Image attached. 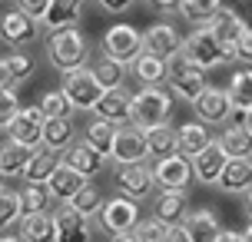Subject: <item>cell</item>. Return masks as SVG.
<instances>
[{
    "label": "cell",
    "mask_w": 252,
    "mask_h": 242,
    "mask_svg": "<svg viewBox=\"0 0 252 242\" xmlns=\"http://www.w3.org/2000/svg\"><path fill=\"white\" fill-rule=\"evenodd\" d=\"M47 57H50V66L60 70V73L83 70L87 66V57H90V40L76 27L50 30V37H47Z\"/></svg>",
    "instance_id": "1"
},
{
    "label": "cell",
    "mask_w": 252,
    "mask_h": 242,
    "mask_svg": "<svg viewBox=\"0 0 252 242\" xmlns=\"http://www.w3.org/2000/svg\"><path fill=\"white\" fill-rule=\"evenodd\" d=\"M173 116V96L163 87H139L133 93V106H129V123L139 129H153L169 123Z\"/></svg>",
    "instance_id": "2"
},
{
    "label": "cell",
    "mask_w": 252,
    "mask_h": 242,
    "mask_svg": "<svg viewBox=\"0 0 252 242\" xmlns=\"http://www.w3.org/2000/svg\"><path fill=\"white\" fill-rule=\"evenodd\" d=\"M183 53H186L199 70H213V66L239 60V50H236V47H222L209 27H196L186 37V43H183Z\"/></svg>",
    "instance_id": "3"
},
{
    "label": "cell",
    "mask_w": 252,
    "mask_h": 242,
    "mask_svg": "<svg viewBox=\"0 0 252 242\" xmlns=\"http://www.w3.org/2000/svg\"><path fill=\"white\" fill-rule=\"evenodd\" d=\"M166 83H169V90L179 100H186V103H196L202 96V90L209 87L206 83V70H199L186 53H176V57L166 60Z\"/></svg>",
    "instance_id": "4"
},
{
    "label": "cell",
    "mask_w": 252,
    "mask_h": 242,
    "mask_svg": "<svg viewBox=\"0 0 252 242\" xmlns=\"http://www.w3.org/2000/svg\"><path fill=\"white\" fill-rule=\"evenodd\" d=\"M100 47H103V57H110L123 66H133L143 57V33L129 24H116L103 33Z\"/></svg>",
    "instance_id": "5"
},
{
    "label": "cell",
    "mask_w": 252,
    "mask_h": 242,
    "mask_svg": "<svg viewBox=\"0 0 252 242\" xmlns=\"http://www.w3.org/2000/svg\"><path fill=\"white\" fill-rule=\"evenodd\" d=\"M63 93H66V100L73 103V110H96V103L100 96L106 93L103 83L96 80V73L83 66V70H73V73H63Z\"/></svg>",
    "instance_id": "6"
},
{
    "label": "cell",
    "mask_w": 252,
    "mask_h": 242,
    "mask_svg": "<svg viewBox=\"0 0 252 242\" xmlns=\"http://www.w3.org/2000/svg\"><path fill=\"white\" fill-rule=\"evenodd\" d=\"M100 229L106 236H126V232H133L139 226V206L133 199H126V196H113V199H106L100 209Z\"/></svg>",
    "instance_id": "7"
},
{
    "label": "cell",
    "mask_w": 252,
    "mask_h": 242,
    "mask_svg": "<svg viewBox=\"0 0 252 242\" xmlns=\"http://www.w3.org/2000/svg\"><path fill=\"white\" fill-rule=\"evenodd\" d=\"M116 189H120V196H126V199H133V203H143L146 196L153 192V186H156V179H153V169L146 163H126L116 169Z\"/></svg>",
    "instance_id": "8"
},
{
    "label": "cell",
    "mask_w": 252,
    "mask_h": 242,
    "mask_svg": "<svg viewBox=\"0 0 252 242\" xmlns=\"http://www.w3.org/2000/svg\"><path fill=\"white\" fill-rule=\"evenodd\" d=\"M192 110H196V116H199L206 126H226L236 106H232V100H229V90L206 87L202 96L192 103Z\"/></svg>",
    "instance_id": "9"
},
{
    "label": "cell",
    "mask_w": 252,
    "mask_h": 242,
    "mask_svg": "<svg viewBox=\"0 0 252 242\" xmlns=\"http://www.w3.org/2000/svg\"><path fill=\"white\" fill-rule=\"evenodd\" d=\"M183 43H186V37H183L173 24H153L150 30L143 33V53L159 57V60H169V57L183 53Z\"/></svg>",
    "instance_id": "10"
},
{
    "label": "cell",
    "mask_w": 252,
    "mask_h": 242,
    "mask_svg": "<svg viewBox=\"0 0 252 242\" xmlns=\"http://www.w3.org/2000/svg\"><path fill=\"white\" fill-rule=\"evenodd\" d=\"M40 33V24L37 20H30L24 10H3L0 13V40L7 43V47H27V43H33Z\"/></svg>",
    "instance_id": "11"
},
{
    "label": "cell",
    "mask_w": 252,
    "mask_h": 242,
    "mask_svg": "<svg viewBox=\"0 0 252 242\" xmlns=\"http://www.w3.org/2000/svg\"><path fill=\"white\" fill-rule=\"evenodd\" d=\"M43 123H47V116H43V110L37 106H24L20 113H17V120L10 123V129H7V136L17 143H24V146H30V150H40V143H43Z\"/></svg>",
    "instance_id": "12"
},
{
    "label": "cell",
    "mask_w": 252,
    "mask_h": 242,
    "mask_svg": "<svg viewBox=\"0 0 252 242\" xmlns=\"http://www.w3.org/2000/svg\"><path fill=\"white\" fill-rule=\"evenodd\" d=\"M153 179L159 189H186V182L192 179V159H186L183 153L156 159L153 166Z\"/></svg>",
    "instance_id": "13"
},
{
    "label": "cell",
    "mask_w": 252,
    "mask_h": 242,
    "mask_svg": "<svg viewBox=\"0 0 252 242\" xmlns=\"http://www.w3.org/2000/svg\"><path fill=\"white\" fill-rule=\"evenodd\" d=\"M57 216V242H93V222L90 216L76 212L73 206L53 209Z\"/></svg>",
    "instance_id": "14"
},
{
    "label": "cell",
    "mask_w": 252,
    "mask_h": 242,
    "mask_svg": "<svg viewBox=\"0 0 252 242\" xmlns=\"http://www.w3.org/2000/svg\"><path fill=\"white\" fill-rule=\"evenodd\" d=\"M146 129L133 126V123H126V126L116 129V143H113V159L120 166L126 163H143L146 159Z\"/></svg>",
    "instance_id": "15"
},
{
    "label": "cell",
    "mask_w": 252,
    "mask_h": 242,
    "mask_svg": "<svg viewBox=\"0 0 252 242\" xmlns=\"http://www.w3.org/2000/svg\"><path fill=\"white\" fill-rule=\"evenodd\" d=\"M129 106H133V93L126 87H113L100 96L93 113H96V120H106L113 126H126L129 123Z\"/></svg>",
    "instance_id": "16"
},
{
    "label": "cell",
    "mask_w": 252,
    "mask_h": 242,
    "mask_svg": "<svg viewBox=\"0 0 252 242\" xmlns=\"http://www.w3.org/2000/svg\"><path fill=\"white\" fill-rule=\"evenodd\" d=\"M226 163H229V156L222 153L219 140H213L199 156H196V159H192V176L199 179L202 186H216L219 176H222V169H226Z\"/></svg>",
    "instance_id": "17"
},
{
    "label": "cell",
    "mask_w": 252,
    "mask_h": 242,
    "mask_svg": "<svg viewBox=\"0 0 252 242\" xmlns=\"http://www.w3.org/2000/svg\"><path fill=\"white\" fill-rule=\"evenodd\" d=\"M189 216V203L183 189H163L153 199V219H159L163 226H179Z\"/></svg>",
    "instance_id": "18"
},
{
    "label": "cell",
    "mask_w": 252,
    "mask_h": 242,
    "mask_svg": "<svg viewBox=\"0 0 252 242\" xmlns=\"http://www.w3.org/2000/svg\"><path fill=\"white\" fill-rule=\"evenodd\" d=\"M206 27L216 33V40H219L222 47H236V43H239V37L246 33V20H242L232 7H219V13H216Z\"/></svg>",
    "instance_id": "19"
},
{
    "label": "cell",
    "mask_w": 252,
    "mask_h": 242,
    "mask_svg": "<svg viewBox=\"0 0 252 242\" xmlns=\"http://www.w3.org/2000/svg\"><path fill=\"white\" fill-rule=\"evenodd\" d=\"M176 136H179V153L186 156V159H196V156L216 140L202 120H189V123H183V126L176 129Z\"/></svg>",
    "instance_id": "20"
},
{
    "label": "cell",
    "mask_w": 252,
    "mask_h": 242,
    "mask_svg": "<svg viewBox=\"0 0 252 242\" xmlns=\"http://www.w3.org/2000/svg\"><path fill=\"white\" fill-rule=\"evenodd\" d=\"M60 156L57 153H50V150H33V156H30V163H27V169H24V182H30V186H47L50 182V176L60 169Z\"/></svg>",
    "instance_id": "21"
},
{
    "label": "cell",
    "mask_w": 252,
    "mask_h": 242,
    "mask_svg": "<svg viewBox=\"0 0 252 242\" xmlns=\"http://www.w3.org/2000/svg\"><path fill=\"white\" fill-rule=\"evenodd\" d=\"M87 182H90V179L83 176V173H76L73 166L60 163V169H57V173L50 176V182H47V186H50L53 199H60V203L66 206V203H70V199L76 196V192H80L83 186H87Z\"/></svg>",
    "instance_id": "22"
},
{
    "label": "cell",
    "mask_w": 252,
    "mask_h": 242,
    "mask_svg": "<svg viewBox=\"0 0 252 242\" xmlns=\"http://www.w3.org/2000/svg\"><path fill=\"white\" fill-rule=\"evenodd\" d=\"M20 239L24 242H57V216L50 209L24 216L20 219Z\"/></svg>",
    "instance_id": "23"
},
{
    "label": "cell",
    "mask_w": 252,
    "mask_h": 242,
    "mask_svg": "<svg viewBox=\"0 0 252 242\" xmlns=\"http://www.w3.org/2000/svg\"><path fill=\"white\" fill-rule=\"evenodd\" d=\"M30 156H33L30 146L10 140V136H7V140H0V173H3L7 179H10V176H24Z\"/></svg>",
    "instance_id": "24"
},
{
    "label": "cell",
    "mask_w": 252,
    "mask_h": 242,
    "mask_svg": "<svg viewBox=\"0 0 252 242\" xmlns=\"http://www.w3.org/2000/svg\"><path fill=\"white\" fill-rule=\"evenodd\" d=\"M186 229L192 236V242H219V216H216V209H192L186 216Z\"/></svg>",
    "instance_id": "25"
},
{
    "label": "cell",
    "mask_w": 252,
    "mask_h": 242,
    "mask_svg": "<svg viewBox=\"0 0 252 242\" xmlns=\"http://www.w3.org/2000/svg\"><path fill=\"white\" fill-rule=\"evenodd\" d=\"M63 163L73 166L76 173H83V176L90 179V176H96V173L103 169V163H106V159H103V156L96 153L90 143H73V146L63 153Z\"/></svg>",
    "instance_id": "26"
},
{
    "label": "cell",
    "mask_w": 252,
    "mask_h": 242,
    "mask_svg": "<svg viewBox=\"0 0 252 242\" xmlns=\"http://www.w3.org/2000/svg\"><path fill=\"white\" fill-rule=\"evenodd\" d=\"M216 186L222 192H249L252 189V159H229Z\"/></svg>",
    "instance_id": "27"
},
{
    "label": "cell",
    "mask_w": 252,
    "mask_h": 242,
    "mask_svg": "<svg viewBox=\"0 0 252 242\" xmlns=\"http://www.w3.org/2000/svg\"><path fill=\"white\" fill-rule=\"evenodd\" d=\"M146 153H150L153 159H166V156H176V153H179V136H176V129L169 126V123L146 129Z\"/></svg>",
    "instance_id": "28"
},
{
    "label": "cell",
    "mask_w": 252,
    "mask_h": 242,
    "mask_svg": "<svg viewBox=\"0 0 252 242\" xmlns=\"http://www.w3.org/2000/svg\"><path fill=\"white\" fill-rule=\"evenodd\" d=\"M83 13V0H50V10L43 17L47 30H63V27H76Z\"/></svg>",
    "instance_id": "29"
},
{
    "label": "cell",
    "mask_w": 252,
    "mask_h": 242,
    "mask_svg": "<svg viewBox=\"0 0 252 242\" xmlns=\"http://www.w3.org/2000/svg\"><path fill=\"white\" fill-rule=\"evenodd\" d=\"M43 150H50V153H66L70 146H73V123L70 120H47L43 123V143H40Z\"/></svg>",
    "instance_id": "30"
},
{
    "label": "cell",
    "mask_w": 252,
    "mask_h": 242,
    "mask_svg": "<svg viewBox=\"0 0 252 242\" xmlns=\"http://www.w3.org/2000/svg\"><path fill=\"white\" fill-rule=\"evenodd\" d=\"M216 140L229 159H252V136L246 133V126H226Z\"/></svg>",
    "instance_id": "31"
},
{
    "label": "cell",
    "mask_w": 252,
    "mask_h": 242,
    "mask_svg": "<svg viewBox=\"0 0 252 242\" xmlns=\"http://www.w3.org/2000/svg\"><path fill=\"white\" fill-rule=\"evenodd\" d=\"M116 129L120 126H113V123H106V120H93L87 126V140L83 143H90L96 153L103 156V159H113V143H116Z\"/></svg>",
    "instance_id": "32"
},
{
    "label": "cell",
    "mask_w": 252,
    "mask_h": 242,
    "mask_svg": "<svg viewBox=\"0 0 252 242\" xmlns=\"http://www.w3.org/2000/svg\"><path fill=\"white\" fill-rule=\"evenodd\" d=\"M17 196H20V212H24V216L47 212V209H50V203H53L50 186H30V182H27V186L17 192Z\"/></svg>",
    "instance_id": "33"
},
{
    "label": "cell",
    "mask_w": 252,
    "mask_h": 242,
    "mask_svg": "<svg viewBox=\"0 0 252 242\" xmlns=\"http://www.w3.org/2000/svg\"><path fill=\"white\" fill-rule=\"evenodd\" d=\"M133 77H136L143 87H159V83L166 80V60L143 53L136 63H133Z\"/></svg>",
    "instance_id": "34"
},
{
    "label": "cell",
    "mask_w": 252,
    "mask_h": 242,
    "mask_svg": "<svg viewBox=\"0 0 252 242\" xmlns=\"http://www.w3.org/2000/svg\"><path fill=\"white\" fill-rule=\"evenodd\" d=\"M219 0H183L179 3V13H183V20H189L192 27H206L213 20L216 13H219Z\"/></svg>",
    "instance_id": "35"
},
{
    "label": "cell",
    "mask_w": 252,
    "mask_h": 242,
    "mask_svg": "<svg viewBox=\"0 0 252 242\" xmlns=\"http://www.w3.org/2000/svg\"><path fill=\"white\" fill-rule=\"evenodd\" d=\"M229 100L236 110H252V70H236L229 80Z\"/></svg>",
    "instance_id": "36"
},
{
    "label": "cell",
    "mask_w": 252,
    "mask_h": 242,
    "mask_svg": "<svg viewBox=\"0 0 252 242\" xmlns=\"http://www.w3.org/2000/svg\"><path fill=\"white\" fill-rule=\"evenodd\" d=\"M40 110H43L47 120H70V116H73V103L66 100L63 90H50V93H43Z\"/></svg>",
    "instance_id": "37"
},
{
    "label": "cell",
    "mask_w": 252,
    "mask_h": 242,
    "mask_svg": "<svg viewBox=\"0 0 252 242\" xmlns=\"http://www.w3.org/2000/svg\"><path fill=\"white\" fill-rule=\"evenodd\" d=\"M93 73H96V80L103 83V90H113V87H123V77H126V66L116 63V60H110V57H100L96 63L90 66Z\"/></svg>",
    "instance_id": "38"
},
{
    "label": "cell",
    "mask_w": 252,
    "mask_h": 242,
    "mask_svg": "<svg viewBox=\"0 0 252 242\" xmlns=\"http://www.w3.org/2000/svg\"><path fill=\"white\" fill-rule=\"evenodd\" d=\"M24 212H20V196L13 189H0V236L10 232L13 222H20Z\"/></svg>",
    "instance_id": "39"
},
{
    "label": "cell",
    "mask_w": 252,
    "mask_h": 242,
    "mask_svg": "<svg viewBox=\"0 0 252 242\" xmlns=\"http://www.w3.org/2000/svg\"><path fill=\"white\" fill-rule=\"evenodd\" d=\"M103 203H106V199H103L100 196V189H96V186H83V189L76 192L73 199H70V203L66 206H73L76 212H83V216H100V209H103Z\"/></svg>",
    "instance_id": "40"
},
{
    "label": "cell",
    "mask_w": 252,
    "mask_h": 242,
    "mask_svg": "<svg viewBox=\"0 0 252 242\" xmlns=\"http://www.w3.org/2000/svg\"><path fill=\"white\" fill-rule=\"evenodd\" d=\"M3 60H7V70H10L13 83H24V80L33 77V57H30V53L17 50V53H10V57H3Z\"/></svg>",
    "instance_id": "41"
},
{
    "label": "cell",
    "mask_w": 252,
    "mask_h": 242,
    "mask_svg": "<svg viewBox=\"0 0 252 242\" xmlns=\"http://www.w3.org/2000/svg\"><path fill=\"white\" fill-rule=\"evenodd\" d=\"M24 106H20V100H17V90H0V129H10V123L17 120V113H20Z\"/></svg>",
    "instance_id": "42"
},
{
    "label": "cell",
    "mask_w": 252,
    "mask_h": 242,
    "mask_svg": "<svg viewBox=\"0 0 252 242\" xmlns=\"http://www.w3.org/2000/svg\"><path fill=\"white\" fill-rule=\"evenodd\" d=\"M166 229L169 226H163L159 219H143L133 229V236H136V242H166Z\"/></svg>",
    "instance_id": "43"
},
{
    "label": "cell",
    "mask_w": 252,
    "mask_h": 242,
    "mask_svg": "<svg viewBox=\"0 0 252 242\" xmlns=\"http://www.w3.org/2000/svg\"><path fill=\"white\" fill-rule=\"evenodd\" d=\"M13 7L24 10L30 20L43 24V17H47V10H50V0H13Z\"/></svg>",
    "instance_id": "44"
},
{
    "label": "cell",
    "mask_w": 252,
    "mask_h": 242,
    "mask_svg": "<svg viewBox=\"0 0 252 242\" xmlns=\"http://www.w3.org/2000/svg\"><path fill=\"white\" fill-rule=\"evenodd\" d=\"M166 242H192V236H189V229H186V222L169 226V229H166Z\"/></svg>",
    "instance_id": "45"
},
{
    "label": "cell",
    "mask_w": 252,
    "mask_h": 242,
    "mask_svg": "<svg viewBox=\"0 0 252 242\" xmlns=\"http://www.w3.org/2000/svg\"><path fill=\"white\" fill-rule=\"evenodd\" d=\"M236 50H239V60H252V27H246V33L239 37Z\"/></svg>",
    "instance_id": "46"
},
{
    "label": "cell",
    "mask_w": 252,
    "mask_h": 242,
    "mask_svg": "<svg viewBox=\"0 0 252 242\" xmlns=\"http://www.w3.org/2000/svg\"><path fill=\"white\" fill-rule=\"evenodd\" d=\"M106 13H126L129 7H133V0H96Z\"/></svg>",
    "instance_id": "47"
},
{
    "label": "cell",
    "mask_w": 252,
    "mask_h": 242,
    "mask_svg": "<svg viewBox=\"0 0 252 242\" xmlns=\"http://www.w3.org/2000/svg\"><path fill=\"white\" fill-rule=\"evenodd\" d=\"M179 3L183 0H150V10L153 13H173V10H179Z\"/></svg>",
    "instance_id": "48"
},
{
    "label": "cell",
    "mask_w": 252,
    "mask_h": 242,
    "mask_svg": "<svg viewBox=\"0 0 252 242\" xmlns=\"http://www.w3.org/2000/svg\"><path fill=\"white\" fill-rule=\"evenodd\" d=\"M10 87H13V77L7 70V60H0V90H10Z\"/></svg>",
    "instance_id": "49"
},
{
    "label": "cell",
    "mask_w": 252,
    "mask_h": 242,
    "mask_svg": "<svg viewBox=\"0 0 252 242\" xmlns=\"http://www.w3.org/2000/svg\"><path fill=\"white\" fill-rule=\"evenodd\" d=\"M219 242H246V239H242V232H232V229H222V232H219Z\"/></svg>",
    "instance_id": "50"
},
{
    "label": "cell",
    "mask_w": 252,
    "mask_h": 242,
    "mask_svg": "<svg viewBox=\"0 0 252 242\" xmlns=\"http://www.w3.org/2000/svg\"><path fill=\"white\" fill-rule=\"evenodd\" d=\"M113 242H136V236H133V232H126V236H113Z\"/></svg>",
    "instance_id": "51"
},
{
    "label": "cell",
    "mask_w": 252,
    "mask_h": 242,
    "mask_svg": "<svg viewBox=\"0 0 252 242\" xmlns=\"http://www.w3.org/2000/svg\"><path fill=\"white\" fill-rule=\"evenodd\" d=\"M0 242H24V239H20V236H10V232H3V236H0Z\"/></svg>",
    "instance_id": "52"
},
{
    "label": "cell",
    "mask_w": 252,
    "mask_h": 242,
    "mask_svg": "<svg viewBox=\"0 0 252 242\" xmlns=\"http://www.w3.org/2000/svg\"><path fill=\"white\" fill-rule=\"evenodd\" d=\"M246 133H249V136H252V110H249V113H246Z\"/></svg>",
    "instance_id": "53"
},
{
    "label": "cell",
    "mask_w": 252,
    "mask_h": 242,
    "mask_svg": "<svg viewBox=\"0 0 252 242\" xmlns=\"http://www.w3.org/2000/svg\"><path fill=\"white\" fill-rule=\"evenodd\" d=\"M246 209H249V216H252V189L246 192Z\"/></svg>",
    "instance_id": "54"
},
{
    "label": "cell",
    "mask_w": 252,
    "mask_h": 242,
    "mask_svg": "<svg viewBox=\"0 0 252 242\" xmlns=\"http://www.w3.org/2000/svg\"><path fill=\"white\" fill-rule=\"evenodd\" d=\"M242 239H246V242H252V226H246V232H242Z\"/></svg>",
    "instance_id": "55"
},
{
    "label": "cell",
    "mask_w": 252,
    "mask_h": 242,
    "mask_svg": "<svg viewBox=\"0 0 252 242\" xmlns=\"http://www.w3.org/2000/svg\"><path fill=\"white\" fill-rule=\"evenodd\" d=\"M3 179H7V176H3V173H0V189H3Z\"/></svg>",
    "instance_id": "56"
}]
</instances>
